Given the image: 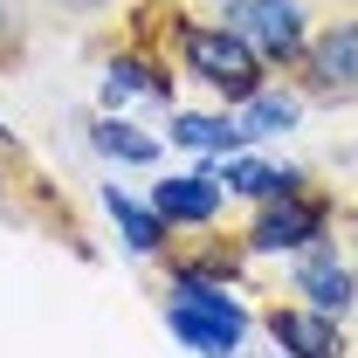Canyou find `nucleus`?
<instances>
[{
    "instance_id": "nucleus-13",
    "label": "nucleus",
    "mask_w": 358,
    "mask_h": 358,
    "mask_svg": "<svg viewBox=\"0 0 358 358\" xmlns=\"http://www.w3.org/2000/svg\"><path fill=\"white\" fill-rule=\"evenodd\" d=\"M96 152H110V159H131V166L159 159V145H152V138H138L131 124H96Z\"/></svg>"
},
{
    "instance_id": "nucleus-8",
    "label": "nucleus",
    "mask_w": 358,
    "mask_h": 358,
    "mask_svg": "<svg viewBox=\"0 0 358 358\" xmlns=\"http://www.w3.org/2000/svg\"><path fill=\"white\" fill-rule=\"evenodd\" d=\"M317 234V207H268L255 221V248H296Z\"/></svg>"
},
{
    "instance_id": "nucleus-1",
    "label": "nucleus",
    "mask_w": 358,
    "mask_h": 358,
    "mask_svg": "<svg viewBox=\"0 0 358 358\" xmlns=\"http://www.w3.org/2000/svg\"><path fill=\"white\" fill-rule=\"evenodd\" d=\"M166 324H173V338H186L193 352L207 358H227L234 345H241V303L227 296V289H207V282H179L173 289V310H166Z\"/></svg>"
},
{
    "instance_id": "nucleus-6",
    "label": "nucleus",
    "mask_w": 358,
    "mask_h": 358,
    "mask_svg": "<svg viewBox=\"0 0 358 358\" xmlns=\"http://www.w3.org/2000/svg\"><path fill=\"white\" fill-rule=\"evenodd\" d=\"M310 69H317V83H358V21H338L310 48Z\"/></svg>"
},
{
    "instance_id": "nucleus-14",
    "label": "nucleus",
    "mask_w": 358,
    "mask_h": 358,
    "mask_svg": "<svg viewBox=\"0 0 358 358\" xmlns=\"http://www.w3.org/2000/svg\"><path fill=\"white\" fill-rule=\"evenodd\" d=\"M131 90H145V69H131V62H117L110 76H103V96L117 103V96H131Z\"/></svg>"
},
{
    "instance_id": "nucleus-2",
    "label": "nucleus",
    "mask_w": 358,
    "mask_h": 358,
    "mask_svg": "<svg viewBox=\"0 0 358 358\" xmlns=\"http://www.w3.org/2000/svg\"><path fill=\"white\" fill-rule=\"evenodd\" d=\"M186 62L227 96H262V69H255V48L241 42L234 28H186Z\"/></svg>"
},
{
    "instance_id": "nucleus-3",
    "label": "nucleus",
    "mask_w": 358,
    "mask_h": 358,
    "mask_svg": "<svg viewBox=\"0 0 358 358\" xmlns=\"http://www.w3.org/2000/svg\"><path fill=\"white\" fill-rule=\"evenodd\" d=\"M296 21H303V14H296L289 0H234V7H227V28L248 48H262V55H296V42H303Z\"/></svg>"
},
{
    "instance_id": "nucleus-4",
    "label": "nucleus",
    "mask_w": 358,
    "mask_h": 358,
    "mask_svg": "<svg viewBox=\"0 0 358 358\" xmlns=\"http://www.w3.org/2000/svg\"><path fill=\"white\" fill-rule=\"evenodd\" d=\"M268 331H275L282 352H296V358H338V331H331L324 310H275Z\"/></svg>"
},
{
    "instance_id": "nucleus-10",
    "label": "nucleus",
    "mask_w": 358,
    "mask_h": 358,
    "mask_svg": "<svg viewBox=\"0 0 358 358\" xmlns=\"http://www.w3.org/2000/svg\"><path fill=\"white\" fill-rule=\"evenodd\" d=\"M296 124V103L289 96H248V110H241V138H275Z\"/></svg>"
},
{
    "instance_id": "nucleus-5",
    "label": "nucleus",
    "mask_w": 358,
    "mask_h": 358,
    "mask_svg": "<svg viewBox=\"0 0 358 358\" xmlns=\"http://www.w3.org/2000/svg\"><path fill=\"white\" fill-rule=\"evenodd\" d=\"M296 289L331 317V310H345V303H352V268L338 262V255H310V262L296 268Z\"/></svg>"
},
{
    "instance_id": "nucleus-12",
    "label": "nucleus",
    "mask_w": 358,
    "mask_h": 358,
    "mask_svg": "<svg viewBox=\"0 0 358 358\" xmlns=\"http://www.w3.org/2000/svg\"><path fill=\"white\" fill-rule=\"evenodd\" d=\"M227 186H241V193H255V200H275V193H289L296 179L268 173V166H255V159H234V166H227Z\"/></svg>"
},
{
    "instance_id": "nucleus-11",
    "label": "nucleus",
    "mask_w": 358,
    "mask_h": 358,
    "mask_svg": "<svg viewBox=\"0 0 358 358\" xmlns=\"http://www.w3.org/2000/svg\"><path fill=\"white\" fill-rule=\"evenodd\" d=\"M173 138L179 145H200V152H227V145L241 138V124H227V117H179Z\"/></svg>"
},
{
    "instance_id": "nucleus-7",
    "label": "nucleus",
    "mask_w": 358,
    "mask_h": 358,
    "mask_svg": "<svg viewBox=\"0 0 358 358\" xmlns=\"http://www.w3.org/2000/svg\"><path fill=\"white\" fill-rule=\"evenodd\" d=\"M221 207V186L214 179H166L159 186V214L166 221H207Z\"/></svg>"
},
{
    "instance_id": "nucleus-9",
    "label": "nucleus",
    "mask_w": 358,
    "mask_h": 358,
    "mask_svg": "<svg viewBox=\"0 0 358 358\" xmlns=\"http://www.w3.org/2000/svg\"><path fill=\"white\" fill-rule=\"evenodd\" d=\"M103 207H110V221L124 227V241H131L138 255H152V248H159V221H152V214H145L138 200H124V193L110 186V193H103Z\"/></svg>"
}]
</instances>
